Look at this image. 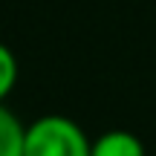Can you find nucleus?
<instances>
[{
  "label": "nucleus",
  "instance_id": "f257e3e1",
  "mask_svg": "<svg viewBox=\"0 0 156 156\" xmlns=\"http://www.w3.org/2000/svg\"><path fill=\"white\" fill-rule=\"evenodd\" d=\"M93 139L78 122L67 116H41L26 124L23 156H90Z\"/></svg>",
  "mask_w": 156,
  "mask_h": 156
},
{
  "label": "nucleus",
  "instance_id": "f03ea898",
  "mask_svg": "<svg viewBox=\"0 0 156 156\" xmlns=\"http://www.w3.org/2000/svg\"><path fill=\"white\" fill-rule=\"evenodd\" d=\"M90 156H147L145 145L130 130H104L93 139V153Z\"/></svg>",
  "mask_w": 156,
  "mask_h": 156
},
{
  "label": "nucleus",
  "instance_id": "7ed1b4c3",
  "mask_svg": "<svg viewBox=\"0 0 156 156\" xmlns=\"http://www.w3.org/2000/svg\"><path fill=\"white\" fill-rule=\"evenodd\" d=\"M26 124L6 104H0V156H23Z\"/></svg>",
  "mask_w": 156,
  "mask_h": 156
},
{
  "label": "nucleus",
  "instance_id": "20e7f679",
  "mask_svg": "<svg viewBox=\"0 0 156 156\" xmlns=\"http://www.w3.org/2000/svg\"><path fill=\"white\" fill-rule=\"evenodd\" d=\"M17 75H20L17 55L6 44H0V104H3V101L12 95V90L17 87Z\"/></svg>",
  "mask_w": 156,
  "mask_h": 156
}]
</instances>
